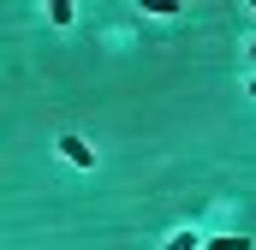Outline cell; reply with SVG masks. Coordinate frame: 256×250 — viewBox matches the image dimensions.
I'll use <instances>...</instances> for the list:
<instances>
[{
	"mask_svg": "<svg viewBox=\"0 0 256 250\" xmlns=\"http://www.w3.org/2000/svg\"><path fill=\"white\" fill-rule=\"evenodd\" d=\"M54 149H60V155L72 161V167H84V173L96 167V149H90V143H84L78 131H60V143H54Z\"/></svg>",
	"mask_w": 256,
	"mask_h": 250,
	"instance_id": "obj_1",
	"label": "cell"
},
{
	"mask_svg": "<svg viewBox=\"0 0 256 250\" xmlns=\"http://www.w3.org/2000/svg\"><path fill=\"white\" fill-rule=\"evenodd\" d=\"M202 250H250V238H244V232H232V238L220 232V238H202Z\"/></svg>",
	"mask_w": 256,
	"mask_h": 250,
	"instance_id": "obj_2",
	"label": "cell"
},
{
	"mask_svg": "<svg viewBox=\"0 0 256 250\" xmlns=\"http://www.w3.org/2000/svg\"><path fill=\"white\" fill-rule=\"evenodd\" d=\"M72 12H78L72 0H54V6H48V18H54V24H72Z\"/></svg>",
	"mask_w": 256,
	"mask_h": 250,
	"instance_id": "obj_3",
	"label": "cell"
},
{
	"mask_svg": "<svg viewBox=\"0 0 256 250\" xmlns=\"http://www.w3.org/2000/svg\"><path fill=\"white\" fill-rule=\"evenodd\" d=\"M167 250H202V244H196L191 232H173V238H167Z\"/></svg>",
	"mask_w": 256,
	"mask_h": 250,
	"instance_id": "obj_4",
	"label": "cell"
},
{
	"mask_svg": "<svg viewBox=\"0 0 256 250\" xmlns=\"http://www.w3.org/2000/svg\"><path fill=\"white\" fill-rule=\"evenodd\" d=\"M250 60H256V42H250Z\"/></svg>",
	"mask_w": 256,
	"mask_h": 250,
	"instance_id": "obj_5",
	"label": "cell"
},
{
	"mask_svg": "<svg viewBox=\"0 0 256 250\" xmlns=\"http://www.w3.org/2000/svg\"><path fill=\"white\" fill-rule=\"evenodd\" d=\"M250 96H256V78H250Z\"/></svg>",
	"mask_w": 256,
	"mask_h": 250,
	"instance_id": "obj_6",
	"label": "cell"
}]
</instances>
